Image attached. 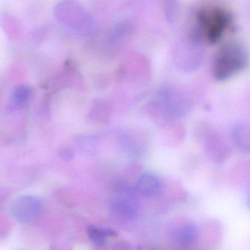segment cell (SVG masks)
<instances>
[{"label":"cell","instance_id":"obj_1","mask_svg":"<svg viewBox=\"0 0 250 250\" xmlns=\"http://www.w3.org/2000/svg\"><path fill=\"white\" fill-rule=\"evenodd\" d=\"M248 62L249 54L243 45L236 42H227L215 54L213 62V76L220 82L227 80L245 69Z\"/></svg>","mask_w":250,"mask_h":250},{"label":"cell","instance_id":"obj_2","mask_svg":"<svg viewBox=\"0 0 250 250\" xmlns=\"http://www.w3.org/2000/svg\"><path fill=\"white\" fill-rule=\"evenodd\" d=\"M204 37L196 29L190 31L182 38L175 48V58L183 68H195L202 60V40Z\"/></svg>","mask_w":250,"mask_h":250},{"label":"cell","instance_id":"obj_3","mask_svg":"<svg viewBox=\"0 0 250 250\" xmlns=\"http://www.w3.org/2000/svg\"><path fill=\"white\" fill-rule=\"evenodd\" d=\"M198 30L209 42H216L223 36L230 22L228 12L221 8L203 10L198 16Z\"/></svg>","mask_w":250,"mask_h":250},{"label":"cell","instance_id":"obj_4","mask_svg":"<svg viewBox=\"0 0 250 250\" xmlns=\"http://www.w3.org/2000/svg\"><path fill=\"white\" fill-rule=\"evenodd\" d=\"M135 188L126 185H119L114 188L110 199V207L116 215L132 220L137 214L138 203Z\"/></svg>","mask_w":250,"mask_h":250},{"label":"cell","instance_id":"obj_5","mask_svg":"<svg viewBox=\"0 0 250 250\" xmlns=\"http://www.w3.org/2000/svg\"><path fill=\"white\" fill-rule=\"evenodd\" d=\"M44 206L39 198L33 195H22L15 200L11 207L13 218L20 223L29 224L41 217Z\"/></svg>","mask_w":250,"mask_h":250},{"label":"cell","instance_id":"obj_6","mask_svg":"<svg viewBox=\"0 0 250 250\" xmlns=\"http://www.w3.org/2000/svg\"><path fill=\"white\" fill-rule=\"evenodd\" d=\"M135 189L141 196L155 198L162 193L163 184L157 175L146 172L139 176Z\"/></svg>","mask_w":250,"mask_h":250},{"label":"cell","instance_id":"obj_7","mask_svg":"<svg viewBox=\"0 0 250 250\" xmlns=\"http://www.w3.org/2000/svg\"><path fill=\"white\" fill-rule=\"evenodd\" d=\"M198 238V229L193 223L182 225L173 231V239L182 246H191L195 243Z\"/></svg>","mask_w":250,"mask_h":250},{"label":"cell","instance_id":"obj_8","mask_svg":"<svg viewBox=\"0 0 250 250\" xmlns=\"http://www.w3.org/2000/svg\"><path fill=\"white\" fill-rule=\"evenodd\" d=\"M230 136L235 146L242 152L250 153V126L237 124L232 127Z\"/></svg>","mask_w":250,"mask_h":250},{"label":"cell","instance_id":"obj_9","mask_svg":"<svg viewBox=\"0 0 250 250\" xmlns=\"http://www.w3.org/2000/svg\"><path fill=\"white\" fill-rule=\"evenodd\" d=\"M87 233L90 240L97 246H102L109 239L117 236L114 230L95 226H89Z\"/></svg>","mask_w":250,"mask_h":250},{"label":"cell","instance_id":"obj_10","mask_svg":"<svg viewBox=\"0 0 250 250\" xmlns=\"http://www.w3.org/2000/svg\"><path fill=\"white\" fill-rule=\"evenodd\" d=\"M32 90L27 85H19L13 90L12 99L16 105H22L29 100Z\"/></svg>","mask_w":250,"mask_h":250},{"label":"cell","instance_id":"obj_11","mask_svg":"<svg viewBox=\"0 0 250 250\" xmlns=\"http://www.w3.org/2000/svg\"><path fill=\"white\" fill-rule=\"evenodd\" d=\"M132 30V26L128 22H122L116 25L110 32V39L117 41L122 39L127 35Z\"/></svg>","mask_w":250,"mask_h":250},{"label":"cell","instance_id":"obj_12","mask_svg":"<svg viewBox=\"0 0 250 250\" xmlns=\"http://www.w3.org/2000/svg\"><path fill=\"white\" fill-rule=\"evenodd\" d=\"M166 14H167V19L170 22L173 23L177 19L178 11V2L176 0H167L166 3Z\"/></svg>","mask_w":250,"mask_h":250},{"label":"cell","instance_id":"obj_13","mask_svg":"<svg viewBox=\"0 0 250 250\" xmlns=\"http://www.w3.org/2000/svg\"><path fill=\"white\" fill-rule=\"evenodd\" d=\"M59 155L63 160H70L73 158V153L71 150L68 149V148H63L59 151Z\"/></svg>","mask_w":250,"mask_h":250},{"label":"cell","instance_id":"obj_14","mask_svg":"<svg viewBox=\"0 0 250 250\" xmlns=\"http://www.w3.org/2000/svg\"><path fill=\"white\" fill-rule=\"evenodd\" d=\"M114 250H129V248L124 245V243L117 244L115 246V249Z\"/></svg>","mask_w":250,"mask_h":250},{"label":"cell","instance_id":"obj_15","mask_svg":"<svg viewBox=\"0 0 250 250\" xmlns=\"http://www.w3.org/2000/svg\"><path fill=\"white\" fill-rule=\"evenodd\" d=\"M248 13H249L250 16V0H249V2H248Z\"/></svg>","mask_w":250,"mask_h":250}]
</instances>
